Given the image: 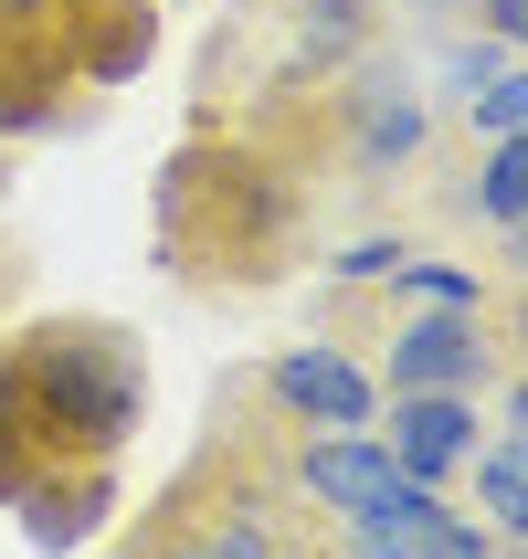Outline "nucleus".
<instances>
[{"label":"nucleus","mask_w":528,"mask_h":559,"mask_svg":"<svg viewBox=\"0 0 528 559\" xmlns=\"http://www.w3.org/2000/svg\"><path fill=\"white\" fill-rule=\"evenodd\" d=\"M497 380H507V391H497V423H486V443L528 465V370H497Z\"/></svg>","instance_id":"nucleus-14"},{"label":"nucleus","mask_w":528,"mask_h":559,"mask_svg":"<svg viewBox=\"0 0 528 559\" xmlns=\"http://www.w3.org/2000/svg\"><path fill=\"white\" fill-rule=\"evenodd\" d=\"M412 22H466V0H402Z\"/></svg>","instance_id":"nucleus-17"},{"label":"nucleus","mask_w":528,"mask_h":559,"mask_svg":"<svg viewBox=\"0 0 528 559\" xmlns=\"http://www.w3.org/2000/svg\"><path fill=\"white\" fill-rule=\"evenodd\" d=\"M371 433H380V454L412 475V486H466V465L486 454V402L476 391H380V412H371Z\"/></svg>","instance_id":"nucleus-7"},{"label":"nucleus","mask_w":528,"mask_h":559,"mask_svg":"<svg viewBox=\"0 0 528 559\" xmlns=\"http://www.w3.org/2000/svg\"><path fill=\"white\" fill-rule=\"evenodd\" d=\"M317 538H328V518H317L254 443L201 433L190 465L117 528L106 559H296V549H317Z\"/></svg>","instance_id":"nucleus-3"},{"label":"nucleus","mask_w":528,"mask_h":559,"mask_svg":"<svg viewBox=\"0 0 528 559\" xmlns=\"http://www.w3.org/2000/svg\"><path fill=\"white\" fill-rule=\"evenodd\" d=\"M507 127H528V74H486L466 95V138H507Z\"/></svg>","instance_id":"nucleus-12"},{"label":"nucleus","mask_w":528,"mask_h":559,"mask_svg":"<svg viewBox=\"0 0 528 559\" xmlns=\"http://www.w3.org/2000/svg\"><path fill=\"white\" fill-rule=\"evenodd\" d=\"M328 212L339 201L285 158V138H265L254 117L190 106L180 148L159 158L149 190V253L201 307H254L328 253Z\"/></svg>","instance_id":"nucleus-1"},{"label":"nucleus","mask_w":528,"mask_h":559,"mask_svg":"<svg viewBox=\"0 0 528 559\" xmlns=\"http://www.w3.org/2000/svg\"><path fill=\"white\" fill-rule=\"evenodd\" d=\"M497 275H528V222H518V233H497Z\"/></svg>","instance_id":"nucleus-16"},{"label":"nucleus","mask_w":528,"mask_h":559,"mask_svg":"<svg viewBox=\"0 0 528 559\" xmlns=\"http://www.w3.org/2000/svg\"><path fill=\"white\" fill-rule=\"evenodd\" d=\"M0 507L22 518V538L43 559L85 549L95 528H117V465H74L54 433V412L32 391L22 348L0 338Z\"/></svg>","instance_id":"nucleus-4"},{"label":"nucleus","mask_w":528,"mask_h":559,"mask_svg":"<svg viewBox=\"0 0 528 559\" xmlns=\"http://www.w3.org/2000/svg\"><path fill=\"white\" fill-rule=\"evenodd\" d=\"M423 201H434V222H466V233H518L528 222V127H507V138H466V148H434V169H423Z\"/></svg>","instance_id":"nucleus-9"},{"label":"nucleus","mask_w":528,"mask_h":559,"mask_svg":"<svg viewBox=\"0 0 528 559\" xmlns=\"http://www.w3.org/2000/svg\"><path fill=\"white\" fill-rule=\"evenodd\" d=\"M466 507H476L497 538H518V549H528V465H518V454H497V443H486V454L466 465Z\"/></svg>","instance_id":"nucleus-11"},{"label":"nucleus","mask_w":528,"mask_h":559,"mask_svg":"<svg viewBox=\"0 0 528 559\" xmlns=\"http://www.w3.org/2000/svg\"><path fill=\"white\" fill-rule=\"evenodd\" d=\"M159 11H169V0H159Z\"/></svg>","instance_id":"nucleus-18"},{"label":"nucleus","mask_w":528,"mask_h":559,"mask_svg":"<svg viewBox=\"0 0 528 559\" xmlns=\"http://www.w3.org/2000/svg\"><path fill=\"white\" fill-rule=\"evenodd\" d=\"M380 412V380L360 370V348H339L328 328L317 338H285L265 359L212 380V412L201 433H233V443H275V433H349Z\"/></svg>","instance_id":"nucleus-5"},{"label":"nucleus","mask_w":528,"mask_h":559,"mask_svg":"<svg viewBox=\"0 0 528 559\" xmlns=\"http://www.w3.org/2000/svg\"><path fill=\"white\" fill-rule=\"evenodd\" d=\"M466 22L486 43H507V53H528V0H466Z\"/></svg>","instance_id":"nucleus-15"},{"label":"nucleus","mask_w":528,"mask_h":559,"mask_svg":"<svg viewBox=\"0 0 528 559\" xmlns=\"http://www.w3.org/2000/svg\"><path fill=\"white\" fill-rule=\"evenodd\" d=\"M159 63V0H0V148L85 138Z\"/></svg>","instance_id":"nucleus-2"},{"label":"nucleus","mask_w":528,"mask_h":559,"mask_svg":"<svg viewBox=\"0 0 528 559\" xmlns=\"http://www.w3.org/2000/svg\"><path fill=\"white\" fill-rule=\"evenodd\" d=\"M486 328H497V370H528V275L486 285Z\"/></svg>","instance_id":"nucleus-13"},{"label":"nucleus","mask_w":528,"mask_h":559,"mask_svg":"<svg viewBox=\"0 0 528 559\" xmlns=\"http://www.w3.org/2000/svg\"><path fill=\"white\" fill-rule=\"evenodd\" d=\"M275 11V74L265 85H328L360 53H380L391 0H265Z\"/></svg>","instance_id":"nucleus-10"},{"label":"nucleus","mask_w":528,"mask_h":559,"mask_svg":"<svg viewBox=\"0 0 528 559\" xmlns=\"http://www.w3.org/2000/svg\"><path fill=\"white\" fill-rule=\"evenodd\" d=\"M254 454H265L317 518H360V507H380L391 486H412V475L380 454L371 423H349V433H275V443H254Z\"/></svg>","instance_id":"nucleus-8"},{"label":"nucleus","mask_w":528,"mask_h":559,"mask_svg":"<svg viewBox=\"0 0 528 559\" xmlns=\"http://www.w3.org/2000/svg\"><path fill=\"white\" fill-rule=\"evenodd\" d=\"M328 549L339 559H528L518 538H497L466 497H444V486H391L360 518H328Z\"/></svg>","instance_id":"nucleus-6"}]
</instances>
